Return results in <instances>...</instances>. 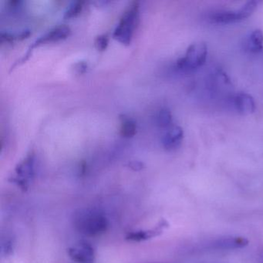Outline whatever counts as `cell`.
I'll list each match as a JSON object with an SVG mask.
<instances>
[{
	"label": "cell",
	"instance_id": "7a4b0ae2",
	"mask_svg": "<svg viewBox=\"0 0 263 263\" xmlns=\"http://www.w3.org/2000/svg\"><path fill=\"white\" fill-rule=\"evenodd\" d=\"M139 2H132L123 12L120 22L114 30V38L123 44L127 45L132 42L134 30L139 23Z\"/></svg>",
	"mask_w": 263,
	"mask_h": 263
},
{
	"label": "cell",
	"instance_id": "44dd1931",
	"mask_svg": "<svg viewBox=\"0 0 263 263\" xmlns=\"http://www.w3.org/2000/svg\"><path fill=\"white\" fill-rule=\"evenodd\" d=\"M30 30H23V31L20 32V33L17 35V39H18V40H24L25 38H27V37L30 36Z\"/></svg>",
	"mask_w": 263,
	"mask_h": 263
},
{
	"label": "cell",
	"instance_id": "8fae6325",
	"mask_svg": "<svg viewBox=\"0 0 263 263\" xmlns=\"http://www.w3.org/2000/svg\"><path fill=\"white\" fill-rule=\"evenodd\" d=\"M248 245V240L243 237H225L218 239L214 246L221 249H234L241 248Z\"/></svg>",
	"mask_w": 263,
	"mask_h": 263
},
{
	"label": "cell",
	"instance_id": "8992f818",
	"mask_svg": "<svg viewBox=\"0 0 263 263\" xmlns=\"http://www.w3.org/2000/svg\"><path fill=\"white\" fill-rule=\"evenodd\" d=\"M68 254L74 263H94L95 261V251L86 241H81L70 247Z\"/></svg>",
	"mask_w": 263,
	"mask_h": 263
},
{
	"label": "cell",
	"instance_id": "5bb4252c",
	"mask_svg": "<svg viewBox=\"0 0 263 263\" xmlns=\"http://www.w3.org/2000/svg\"><path fill=\"white\" fill-rule=\"evenodd\" d=\"M156 122L161 127H168L172 123V115L168 108H162L159 110L156 117Z\"/></svg>",
	"mask_w": 263,
	"mask_h": 263
},
{
	"label": "cell",
	"instance_id": "30bf717a",
	"mask_svg": "<svg viewBox=\"0 0 263 263\" xmlns=\"http://www.w3.org/2000/svg\"><path fill=\"white\" fill-rule=\"evenodd\" d=\"M234 104L237 110L243 115L252 114L255 110V103L253 97L247 93L236 94L234 99Z\"/></svg>",
	"mask_w": 263,
	"mask_h": 263
},
{
	"label": "cell",
	"instance_id": "2e32d148",
	"mask_svg": "<svg viewBox=\"0 0 263 263\" xmlns=\"http://www.w3.org/2000/svg\"><path fill=\"white\" fill-rule=\"evenodd\" d=\"M109 38L108 36L106 34L99 35L96 37L94 44H95L96 48H97L100 51H104L107 49L108 46Z\"/></svg>",
	"mask_w": 263,
	"mask_h": 263
},
{
	"label": "cell",
	"instance_id": "6da1fadb",
	"mask_svg": "<svg viewBox=\"0 0 263 263\" xmlns=\"http://www.w3.org/2000/svg\"><path fill=\"white\" fill-rule=\"evenodd\" d=\"M74 227L85 236L97 237L107 232L109 221L102 211L97 209H81L74 216Z\"/></svg>",
	"mask_w": 263,
	"mask_h": 263
},
{
	"label": "cell",
	"instance_id": "9c48e42d",
	"mask_svg": "<svg viewBox=\"0 0 263 263\" xmlns=\"http://www.w3.org/2000/svg\"><path fill=\"white\" fill-rule=\"evenodd\" d=\"M184 137L183 129L179 126H173L162 138L163 146L165 149H175L181 145Z\"/></svg>",
	"mask_w": 263,
	"mask_h": 263
},
{
	"label": "cell",
	"instance_id": "5b68a950",
	"mask_svg": "<svg viewBox=\"0 0 263 263\" xmlns=\"http://www.w3.org/2000/svg\"><path fill=\"white\" fill-rule=\"evenodd\" d=\"M15 173V175L12 177V182L17 184L24 191L28 189L30 182L35 175V155L33 152H30L17 165Z\"/></svg>",
	"mask_w": 263,
	"mask_h": 263
},
{
	"label": "cell",
	"instance_id": "4fadbf2b",
	"mask_svg": "<svg viewBox=\"0 0 263 263\" xmlns=\"http://www.w3.org/2000/svg\"><path fill=\"white\" fill-rule=\"evenodd\" d=\"M248 47L250 51L258 53L263 49V32L255 30L250 34L248 40Z\"/></svg>",
	"mask_w": 263,
	"mask_h": 263
},
{
	"label": "cell",
	"instance_id": "ba28073f",
	"mask_svg": "<svg viewBox=\"0 0 263 263\" xmlns=\"http://www.w3.org/2000/svg\"><path fill=\"white\" fill-rule=\"evenodd\" d=\"M167 227H168V222L165 220H162L153 229L129 232L126 236V239L133 242L146 241L161 235L164 229H166Z\"/></svg>",
	"mask_w": 263,
	"mask_h": 263
},
{
	"label": "cell",
	"instance_id": "e0dca14e",
	"mask_svg": "<svg viewBox=\"0 0 263 263\" xmlns=\"http://www.w3.org/2000/svg\"><path fill=\"white\" fill-rule=\"evenodd\" d=\"M15 39H17V37L14 35L8 33V32H2L0 34V40H1L2 44H4V43H12Z\"/></svg>",
	"mask_w": 263,
	"mask_h": 263
},
{
	"label": "cell",
	"instance_id": "3957f363",
	"mask_svg": "<svg viewBox=\"0 0 263 263\" xmlns=\"http://www.w3.org/2000/svg\"><path fill=\"white\" fill-rule=\"evenodd\" d=\"M208 46L204 42H198L190 45L183 57L177 60L178 69L184 71H193L203 66L207 59Z\"/></svg>",
	"mask_w": 263,
	"mask_h": 263
},
{
	"label": "cell",
	"instance_id": "d6986e66",
	"mask_svg": "<svg viewBox=\"0 0 263 263\" xmlns=\"http://www.w3.org/2000/svg\"><path fill=\"white\" fill-rule=\"evenodd\" d=\"M128 167L134 171H141L144 168V164L141 161H133L129 162Z\"/></svg>",
	"mask_w": 263,
	"mask_h": 263
},
{
	"label": "cell",
	"instance_id": "277c9868",
	"mask_svg": "<svg viewBox=\"0 0 263 263\" xmlns=\"http://www.w3.org/2000/svg\"><path fill=\"white\" fill-rule=\"evenodd\" d=\"M258 3L255 1H249L246 3L242 8L236 10H224L216 12L210 17L212 23L227 24V23H235L245 20L253 14L257 8Z\"/></svg>",
	"mask_w": 263,
	"mask_h": 263
},
{
	"label": "cell",
	"instance_id": "52a82bcc",
	"mask_svg": "<svg viewBox=\"0 0 263 263\" xmlns=\"http://www.w3.org/2000/svg\"><path fill=\"white\" fill-rule=\"evenodd\" d=\"M70 33H71V29L66 25H59V26L53 27L51 30H49L47 33L40 36L37 40L33 42V44L30 46V49H29V51L27 52L26 56L23 58L22 61L25 62V60H27V58L30 56V50H32L33 48L41 44H44V43H53V42L64 40L69 36Z\"/></svg>",
	"mask_w": 263,
	"mask_h": 263
},
{
	"label": "cell",
	"instance_id": "9a60e30c",
	"mask_svg": "<svg viewBox=\"0 0 263 263\" xmlns=\"http://www.w3.org/2000/svg\"><path fill=\"white\" fill-rule=\"evenodd\" d=\"M84 1H76V2H73L71 5L69 6L66 11L64 13L65 19H71L73 17H76L81 14L82 12L83 8H84Z\"/></svg>",
	"mask_w": 263,
	"mask_h": 263
},
{
	"label": "cell",
	"instance_id": "ac0fdd59",
	"mask_svg": "<svg viewBox=\"0 0 263 263\" xmlns=\"http://www.w3.org/2000/svg\"><path fill=\"white\" fill-rule=\"evenodd\" d=\"M12 250H14V242L10 239H7L6 241H3L2 251L5 252L7 255L12 252Z\"/></svg>",
	"mask_w": 263,
	"mask_h": 263
},
{
	"label": "cell",
	"instance_id": "ffe728a7",
	"mask_svg": "<svg viewBox=\"0 0 263 263\" xmlns=\"http://www.w3.org/2000/svg\"><path fill=\"white\" fill-rule=\"evenodd\" d=\"M87 64L85 62H78L76 65H75V70H76L77 72L79 73V74H84L86 71H87Z\"/></svg>",
	"mask_w": 263,
	"mask_h": 263
},
{
	"label": "cell",
	"instance_id": "7c38bea8",
	"mask_svg": "<svg viewBox=\"0 0 263 263\" xmlns=\"http://www.w3.org/2000/svg\"><path fill=\"white\" fill-rule=\"evenodd\" d=\"M120 121L121 123H120V134L122 137L126 139H130L136 135L137 124L135 120L125 115H122L120 117Z\"/></svg>",
	"mask_w": 263,
	"mask_h": 263
}]
</instances>
